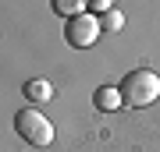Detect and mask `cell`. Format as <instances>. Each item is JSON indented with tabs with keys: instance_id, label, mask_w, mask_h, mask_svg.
<instances>
[{
	"instance_id": "ba28073f",
	"label": "cell",
	"mask_w": 160,
	"mask_h": 152,
	"mask_svg": "<svg viewBox=\"0 0 160 152\" xmlns=\"http://www.w3.org/2000/svg\"><path fill=\"white\" fill-rule=\"evenodd\" d=\"M92 14H96V18H103V14H107V11H114V4H110V0H92Z\"/></svg>"
},
{
	"instance_id": "277c9868",
	"label": "cell",
	"mask_w": 160,
	"mask_h": 152,
	"mask_svg": "<svg viewBox=\"0 0 160 152\" xmlns=\"http://www.w3.org/2000/svg\"><path fill=\"white\" fill-rule=\"evenodd\" d=\"M92 106L103 110V113H114L125 106V99H121V89H114V85H100L96 96H92Z\"/></svg>"
},
{
	"instance_id": "8992f818",
	"label": "cell",
	"mask_w": 160,
	"mask_h": 152,
	"mask_svg": "<svg viewBox=\"0 0 160 152\" xmlns=\"http://www.w3.org/2000/svg\"><path fill=\"white\" fill-rule=\"evenodd\" d=\"M53 11L71 21V18H78V14H89V4L86 0H53Z\"/></svg>"
},
{
	"instance_id": "3957f363",
	"label": "cell",
	"mask_w": 160,
	"mask_h": 152,
	"mask_svg": "<svg viewBox=\"0 0 160 152\" xmlns=\"http://www.w3.org/2000/svg\"><path fill=\"white\" fill-rule=\"evenodd\" d=\"M100 18L96 14H78V18H71V21H64V39H68V46H75V50H86V46H92L100 39Z\"/></svg>"
},
{
	"instance_id": "7a4b0ae2",
	"label": "cell",
	"mask_w": 160,
	"mask_h": 152,
	"mask_svg": "<svg viewBox=\"0 0 160 152\" xmlns=\"http://www.w3.org/2000/svg\"><path fill=\"white\" fill-rule=\"evenodd\" d=\"M14 131H18L25 141H29V145H39V149L53 141V124L46 120V113L36 110V106L18 110V117H14Z\"/></svg>"
},
{
	"instance_id": "6da1fadb",
	"label": "cell",
	"mask_w": 160,
	"mask_h": 152,
	"mask_svg": "<svg viewBox=\"0 0 160 152\" xmlns=\"http://www.w3.org/2000/svg\"><path fill=\"white\" fill-rule=\"evenodd\" d=\"M118 89H121V99H125L128 110H142V106L160 99V74L149 67H139V71L125 74Z\"/></svg>"
},
{
	"instance_id": "52a82bcc",
	"label": "cell",
	"mask_w": 160,
	"mask_h": 152,
	"mask_svg": "<svg viewBox=\"0 0 160 152\" xmlns=\"http://www.w3.org/2000/svg\"><path fill=\"white\" fill-rule=\"evenodd\" d=\"M121 25H125V14H121V11H107L100 18V28H107V32H118Z\"/></svg>"
},
{
	"instance_id": "5b68a950",
	"label": "cell",
	"mask_w": 160,
	"mask_h": 152,
	"mask_svg": "<svg viewBox=\"0 0 160 152\" xmlns=\"http://www.w3.org/2000/svg\"><path fill=\"white\" fill-rule=\"evenodd\" d=\"M25 99L29 103H36V106H39V103H50L53 99V85L46 81V78H32V81H25Z\"/></svg>"
}]
</instances>
